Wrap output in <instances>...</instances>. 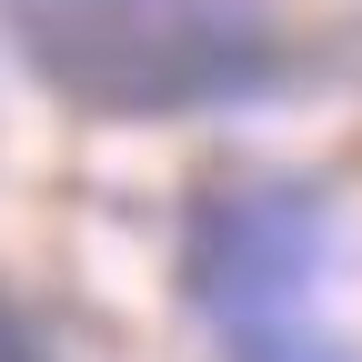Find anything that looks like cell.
Segmentation results:
<instances>
[{"instance_id": "6da1fadb", "label": "cell", "mask_w": 362, "mask_h": 362, "mask_svg": "<svg viewBox=\"0 0 362 362\" xmlns=\"http://www.w3.org/2000/svg\"><path fill=\"white\" fill-rule=\"evenodd\" d=\"M30 71L111 121L232 111L282 81V30L252 0H0Z\"/></svg>"}, {"instance_id": "277c9868", "label": "cell", "mask_w": 362, "mask_h": 362, "mask_svg": "<svg viewBox=\"0 0 362 362\" xmlns=\"http://www.w3.org/2000/svg\"><path fill=\"white\" fill-rule=\"evenodd\" d=\"M0 362H61V342L40 332V322H30L11 292H0Z\"/></svg>"}, {"instance_id": "7a4b0ae2", "label": "cell", "mask_w": 362, "mask_h": 362, "mask_svg": "<svg viewBox=\"0 0 362 362\" xmlns=\"http://www.w3.org/2000/svg\"><path fill=\"white\" fill-rule=\"evenodd\" d=\"M322 192L302 181H211L181 221V292L211 332L292 312L322 272Z\"/></svg>"}, {"instance_id": "3957f363", "label": "cell", "mask_w": 362, "mask_h": 362, "mask_svg": "<svg viewBox=\"0 0 362 362\" xmlns=\"http://www.w3.org/2000/svg\"><path fill=\"white\" fill-rule=\"evenodd\" d=\"M211 342H221V362H352L332 332L302 322V302L292 312H262V322H232V332H211Z\"/></svg>"}]
</instances>
